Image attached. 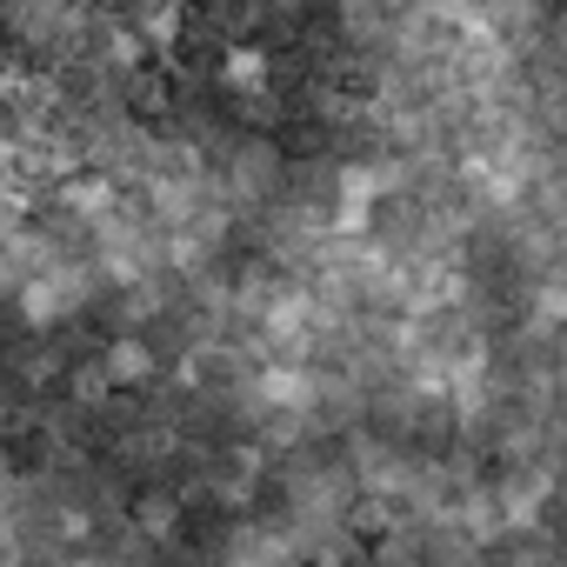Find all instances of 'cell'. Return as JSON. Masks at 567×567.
<instances>
[{
  "instance_id": "obj_1",
  "label": "cell",
  "mask_w": 567,
  "mask_h": 567,
  "mask_svg": "<svg viewBox=\"0 0 567 567\" xmlns=\"http://www.w3.org/2000/svg\"><path fill=\"white\" fill-rule=\"evenodd\" d=\"M220 74H227L234 87H254V81H267V48H234Z\"/></svg>"
}]
</instances>
